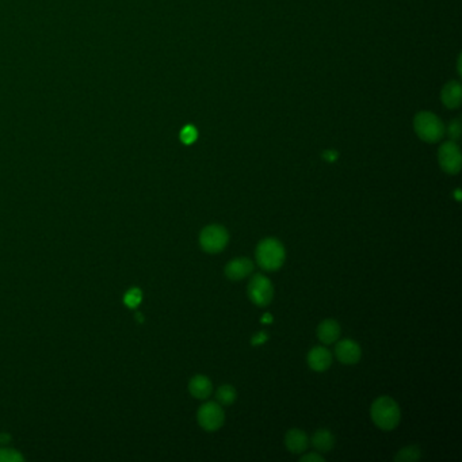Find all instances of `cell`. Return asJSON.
Here are the masks:
<instances>
[{"label": "cell", "instance_id": "cell-1", "mask_svg": "<svg viewBox=\"0 0 462 462\" xmlns=\"http://www.w3.org/2000/svg\"><path fill=\"white\" fill-rule=\"evenodd\" d=\"M370 415L373 423L384 431L394 430L401 419L400 407L389 396L378 397L372 404Z\"/></svg>", "mask_w": 462, "mask_h": 462}, {"label": "cell", "instance_id": "cell-2", "mask_svg": "<svg viewBox=\"0 0 462 462\" xmlns=\"http://www.w3.org/2000/svg\"><path fill=\"white\" fill-rule=\"evenodd\" d=\"M256 263L264 271H277L284 266L286 251L284 244L273 238L262 240L256 251Z\"/></svg>", "mask_w": 462, "mask_h": 462}, {"label": "cell", "instance_id": "cell-3", "mask_svg": "<svg viewBox=\"0 0 462 462\" xmlns=\"http://www.w3.org/2000/svg\"><path fill=\"white\" fill-rule=\"evenodd\" d=\"M414 128L418 137L428 144L441 142L446 132L443 122L430 111H421L415 115Z\"/></svg>", "mask_w": 462, "mask_h": 462}, {"label": "cell", "instance_id": "cell-4", "mask_svg": "<svg viewBox=\"0 0 462 462\" xmlns=\"http://www.w3.org/2000/svg\"><path fill=\"white\" fill-rule=\"evenodd\" d=\"M228 231L217 224L205 227L200 233V246L208 253H218L228 246Z\"/></svg>", "mask_w": 462, "mask_h": 462}, {"label": "cell", "instance_id": "cell-5", "mask_svg": "<svg viewBox=\"0 0 462 462\" xmlns=\"http://www.w3.org/2000/svg\"><path fill=\"white\" fill-rule=\"evenodd\" d=\"M247 294L251 302L256 307H267L274 297V286L263 274H256L249 282Z\"/></svg>", "mask_w": 462, "mask_h": 462}, {"label": "cell", "instance_id": "cell-6", "mask_svg": "<svg viewBox=\"0 0 462 462\" xmlns=\"http://www.w3.org/2000/svg\"><path fill=\"white\" fill-rule=\"evenodd\" d=\"M438 162L441 169L449 175H457L461 171L462 156L460 146L456 142H447L441 145L438 151Z\"/></svg>", "mask_w": 462, "mask_h": 462}, {"label": "cell", "instance_id": "cell-7", "mask_svg": "<svg viewBox=\"0 0 462 462\" xmlns=\"http://www.w3.org/2000/svg\"><path fill=\"white\" fill-rule=\"evenodd\" d=\"M197 419H198L200 426L202 427L205 431L213 432V431L220 430L224 425L225 412L218 403L209 401V403H205L200 407L198 414H197Z\"/></svg>", "mask_w": 462, "mask_h": 462}, {"label": "cell", "instance_id": "cell-8", "mask_svg": "<svg viewBox=\"0 0 462 462\" xmlns=\"http://www.w3.org/2000/svg\"><path fill=\"white\" fill-rule=\"evenodd\" d=\"M255 269L253 262L249 258H238L225 266V276L231 281H242L252 274Z\"/></svg>", "mask_w": 462, "mask_h": 462}, {"label": "cell", "instance_id": "cell-9", "mask_svg": "<svg viewBox=\"0 0 462 462\" xmlns=\"http://www.w3.org/2000/svg\"><path fill=\"white\" fill-rule=\"evenodd\" d=\"M335 356L345 365H356L362 356V350L356 340L343 339L336 343Z\"/></svg>", "mask_w": 462, "mask_h": 462}, {"label": "cell", "instance_id": "cell-10", "mask_svg": "<svg viewBox=\"0 0 462 462\" xmlns=\"http://www.w3.org/2000/svg\"><path fill=\"white\" fill-rule=\"evenodd\" d=\"M285 446L286 449L293 454H301L304 453L309 446V438L308 435L298 428H291L286 432L285 436Z\"/></svg>", "mask_w": 462, "mask_h": 462}, {"label": "cell", "instance_id": "cell-11", "mask_svg": "<svg viewBox=\"0 0 462 462\" xmlns=\"http://www.w3.org/2000/svg\"><path fill=\"white\" fill-rule=\"evenodd\" d=\"M308 365L315 372H325L332 365V354L325 347H314L308 353Z\"/></svg>", "mask_w": 462, "mask_h": 462}, {"label": "cell", "instance_id": "cell-12", "mask_svg": "<svg viewBox=\"0 0 462 462\" xmlns=\"http://www.w3.org/2000/svg\"><path fill=\"white\" fill-rule=\"evenodd\" d=\"M189 392L198 400H206L213 392V384L206 376L197 374L189 383Z\"/></svg>", "mask_w": 462, "mask_h": 462}, {"label": "cell", "instance_id": "cell-13", "mask_svg": "<svg viewBox=\"0 0 462 462\" xmlns=\"http://www.w3.org/2000/svg\"><path fill=\"white\" fill-rule=\"evenodd\" d=\"M441 101L447 108H457L462 102L461 84L459 81H449L441 91Z\"/></svg>", "mask_w": 462, "mask_h": 462}, {"label": "cell", "instance_id": "cell-14", "mask_svg": "<svg viewBox=\"0 0 462 462\" xmlns=\"http://www.w3.org/2000/svg\"><path fill=\"white\" fill-rule=\"evenodd\" d=\"M340 336V325L336 320L327 319L321 321L318 327V338L324 345L335 343Z\"/></svg>", "mask_w": 462, "mask_h": 462}, {"label": "cell", "instance_id": "cell-15", "mask_svg": "<svg viewBox=\"0 0 462 462\" xmlns=\"http://www.w3.org/2000/svg\"><path fill=\"white\" fill-rule=\"evenodd\" d=\"M312 445L316 450H319L321 453H328L335 446V436L329 430L320 428L314 434Z\"/></svg>", "mask_w": 462, "mask_h": 462}, {"label": "cell", "instance_id": "cell-16", "mask_svg": "<svg viewBox=\"0 0 462 462\" xmlns=\"http://www.w3.org/2000/svg\"><path fill=\"white\" fill-rule=\"evenodd\" d=\"M238 393L232 385H221L215 392V400L220 405H231L236 401Z\"/></svg>", "mask_w": 462, "mask_h": 462}, {"label": "cell", "instance_id": "cell-17", "mask_svg": "<svg viewBox=\"0 0 462 462\" xmlns=\"http://www.w3.org/2000/svg\"><path fill=\"white\" fill-rule=\"evenodd\" d=\"M421 457H422V452H421V449H419L418 446H405V447H403V449L394 456V461H418Z\"/></svg>", "mask_w": 462, "mask_h": 462}, {"label": "cell", "instance_id": "cell-18", "mask_svg": "<svg viewBox=\"0 0 462 462\" xmlns=\"http://www.w3.org/2000/svg\"><path fill=\"white\" fill-rule=\"evenodd\" d=\"M142 293L139 287H132L124 296V302L128 308L136 309L142 304Z\"/></svg>", "mask_w": 462, "mask_h": 462}, {"label": "cell", "instance_id": "cell-19", "mask_svg": "<svg viewBox=\"0 0 462 462\" xmlns=\"http://www.w3.org/2000/svg\"><path fill=\"white\" fill-rule=\"evenodd\" d=\"M25 457L15 449L1 447L0 449V462H22Z\"/></svg>", "mask_w": 462, "mask_h": 462}, {"label": "cell", "instance_id": "cell-20", "mask_svg": "<svg viewBox=\"0 0 462 462\" xmlns=\"http://www.w3.org/2000/svg\"><path fill=\"white\" fill-rule=\"evenodd\" d=\"M197 137H198V132H197V129L193 125L184 126L182 129V132H180V140H182L183 144H186V145H190V144L195 142Z\"/></svg>", "mask_w": 462, "mask_h": 462}, {"label": "cell", "instance_id": "cell-21", "mask_svg": "<svg viewBox=\"0 0 462 462\" xmlns=\"http://www.w3.org/2000/svg\"><path fill=\"white\" fill-rule=\"evenodd\" d=\"M447 135L452 139V142H457L461 137V122L460 119H454L450 122L447 128Z\"/></svg>", "mask_w": 462, "mask_h": 462}, {"label": "cell", "instance_id": "cell-22", "mask_svg": "<svg viewBox=\"0 0 462 462\" xmlns=\"http://www.w3.org/2000/svg\"><path fill=\"white\" fill-rule=\"evenodd\" d=\"M301 462H324L325 459L319 453H308L300 459Z\"/></svg>", "mask_w": 462, "mask_h": 462}, {"label": "cell", "instance_id": "cell-23", "mask_svg": "<svg viewBox=\"0 0 462 462\" xmlns=\"http://www.w3.org/2000/svg\"><path fill=\"white\" fill-rule=\"evenodd\" d=\"M269 339V335L266 334V332H259V334H256L253 338H252V345L253 346H259V345H263L266 340Z\"/></svg>", "mask_w": 462, "mask_h": 462}, {"label": "cell", "instance_id": "cell-24", "mask_svg": "<svg viewBox=\"0 0 462 462\" xmlns=\"http://www.w3.org/2000/svg\"><path fill=\"white\" fill-rule=\"evenodd\" d=\"M323 157L327 160V162H335L336 157H338V153L335 151H325L323 153Z\"/></svg>", "mask_w": 462, "mask_h": 462}, {"label": "cell", "instance_id": "cell-25", "mask_svg": "<svg viewBox=\"0 0 462 462\" xmlns=\"http://www.w3.org/2000/svg\"><path fill=\"white\" fill-rule=\"evenodd\" d=\"M273 321V316L270 314H264L263 318H262V323L263 324H270Z\"/></svg>", "mask_w": 462, "mask_h": 462}, {"label": "cell", "instance_id": "cell-26", "mask_svg": "<svg viewBox=\"0 0 462 462\" xmlns=\"http://www.w3.org/2000/svg\"><path fill=\"white\" fill-rule=\"evenodd\" d=\"M11 436L8 434H0V443H8Z\"/></svg>", "mask_w": 462, "mask_h": 462}, {"label": "cell", "instance_id": "cell-27", "mask_svg": "<svg viewBox=\"0 0 462 462\" xmlns=\"http://www.w3.org/2000/svg\"><path fill=\"white\" fill-rule=\"evenodd\" d=\"M456 198H457V201H461V190L460 189L456 190Z\"/></svg>", "mask_w": 462, "mask_h": 462}]
</instances>
